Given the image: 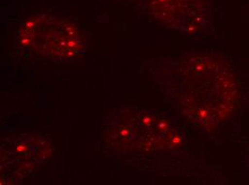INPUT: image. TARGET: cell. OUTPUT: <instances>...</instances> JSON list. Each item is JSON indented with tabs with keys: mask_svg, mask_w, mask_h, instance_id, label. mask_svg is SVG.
Instances as JSON below:
<instances>
[{
	"mask_svg": "<svg viewBox=\"0 0 249 185\" xmlns=\"http://www.w3.org/2000/svg\"><path fill=\"white\" fill-rule=\"evenodd\" d=\"M170 89L176 106L186 118L205 127L228 119L234 109L237 88L224 63L211 57L180 61L174 70Z\"/></svg>",
	"mask_w": 249,
	"mask_h": 185,
	"instance_id": "1",
	"label": "cell"
},
{
	"mask_svg": "<svg viewBox=\"0 0 249 185\" xmlns=\"http://www.w3.org/2000/svg\"><path fill=\"white\" fill-rule=\"evenodd\" d=\"M183 138L168 118L145 109L118 110L106 128L107 141L122 151L174 149Z\"/></svg>",
	"mask_w": 249,
	"mask_h": 185,
	"instance_id": "2",
	"label": "cell"
},
{
	"mask_svg": "<svg viewBox=\"0 0 249 185\" xmlns=\"http://www.w3.org/2000/svg\"><path fill=\"white\" fill-rule=\"evenodd\" d=\"M22 47L57 59L75 57L84 46L81 31L66 19L38 15L26 20L18 32Z\"/></svg>",
	"mask_w": 249,
	"mask_h": 185,
	"instance_id": "3",
	"label": "cell"
},
{
	"mask_svg": "<svg viewBox=\"0 0 249 185\" xmlns=\"http://www.w3.org/2000/svg\"><path fill=\"white\" fill-rule=\"evenodd\" d=\"M144 3L145 11L168 28L196 33L205 26L203 0H146Z\"/></svg>",
	"mask_w": 249,
	"mask_h": 185,
	"instance_id": "4",
	"label": "cell"
},
{
	"mask_svg": "<svg viewBox=\"0 0 249 185\" xmlns=\"http://www.w3.org/2000/svg\"><path fill=\"white\" fill-rule=\"evenodd\" d=\"M51 152V145L42 138L23 135L17 138L12 146H7L6 151L2 152L4 172L13 174L12 180L24 178L38 166V163L50 157Z\"/></svg>",
	"mask_w": 249,
	"mask_h": 185,
	"instance_id": "5",
	"label": "cell"
}]
</instances>
